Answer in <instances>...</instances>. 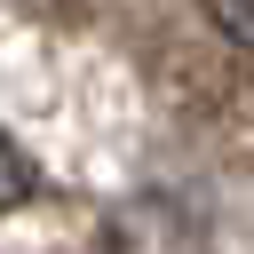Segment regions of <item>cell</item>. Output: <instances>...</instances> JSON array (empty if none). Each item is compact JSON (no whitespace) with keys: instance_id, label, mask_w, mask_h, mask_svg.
I'll return each instance as SVG.
<instances>
[{"instance_id":"1","label":"cell","mask_w":254,"mask_h":254,"mask_svg":"<svg viewBox=\"0 0 254 254\" xmlns=\"http://www.w3.org/2000/svg\"><path fill=\"white\" fill-rule=\"evenodd\" d=\"M32 183H40V175H32V159H24V151H16V135L0 127V214H16V206L32 198Z\"/></svg>"},{"instance_id":"2","label":"cell","mask_w":254,"mask_h":254,"mask_svg":"<svg viewBox=\"0 0 254 254\" xmlns=\"http://www.w3.org/2000/svg\"><path fill=\"white\" fill-rule=\"evenodd\" d=\"M198 8H206V24L230 48H254V0H198Z\"/></svg>"}]
</instances>
